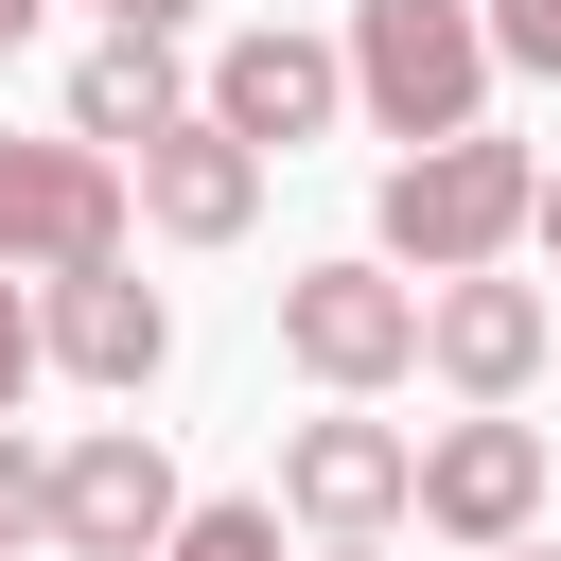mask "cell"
Listing matches in <instances>:
<instances>
[{"label": "cell", "mask_w": 561, "mask_h": 561, "mask_svg": "<svg viewBox=\"0 0 561 561\" xmlns=\"http://www.w3.org/2000/svg\"><path fill=\"white\" fill-rule=\"evenodd\" d=\"M526 193H543L526 140H491V123H473V140H421V158H386L368 263H386V280H403V263H421V280H491V263L526 245Z\"/></svg>", "instance_id": "obj_1"}, {"label": "cell", "mask_w": 561, "mask_h": 561, "mask_svg": "<svg viewBox=\"0 0 561 561\" xmlns=\"http://www.w3.org/2000/svg\"><path fill=\"white\" fill-rule=\"evenodd\" d=\"M333 70H351V105H368L403 158L491 123V35H473V0H351Z\"/></svg>", "instance_id": "obj_2"}, {"label": "cell", "mask_w": 561, "mask_h": 561, "mask_svg": "<svg viewBox=\"0 0 561 561\" xmlns=\"http://www.w3.org/2000/svg\"><path fill=\"white\" fill-rule=\"evenodd\" d=\"M403 526H438V543H473V561L543 543V421H438L421 473H403Z\"/></svg>", "instance_id": "obj_3"}, {"label": "cell", "mask_w": 561, "mask_h": 561, "mask_svg": "<svg viewBox=\"0 0 561 561\" xmlns=\"http://www.w3.org/2000/svg\"><path fill=\"white\" fill-rule=\"evenodd\" d=\"M70 263H123V158L53 123V140H0V280H70Z\"/></svg>", "instance_id": "obj_4"}, {"label": "cell", "mask_w": 561, "mask_h": 561, "mask_svg": "<svg viewBox=\"0 0 561 561\" xmlns=\"http://www.w3.org/2000/svg\"><path fill=\"white\" fill-rule=\"evenodd\" d=\"M280 351H298L333 403H368V386L421 368V280H386V263H298V280H280Z\"/></svg>", "instance_id": "obj_5"}, {"label": "cell", "mask_w": 561, "mask_h": 561, "mask_svg": "<svg viewBox=\"0 0 561 561\" xmlns=\"http://www.w3.org/2000/svg\"><path fill=\"white\" fill-rule=\"evenodd\" d=\"M35 368H70V386L140 403V386L175 368V298H158L140 263H70V280H35Z\"/></svg>", "instance_id": "obj_6"}, {"label": "cell", "mask_w": 561, "mask_h": 561, "mask_svg": "<svg viewBox=\"0 0 561 561\" xmlns=\"http://www.w3.org/2000/svg\"><path fill=\"white\" fill-rule=\"evenodd\" d=\"M543 351H561V316H543V280H421V368L473 403V421H508L526 386H543Z\"/></svg>", "instance_id": "obj_7"}, {"label": "cell", "mask_w": 561, "mask_h": 561, "mask_svg": "<svg viewBox=\"0 0 561 561\" xmlns=\"http://www.w3.org/2000/svg\"><path fill=\"white\" fill-rule=\"evenodd\" d=\"M175 456H158V421H88L70 456H53V543L70 561H158L175 543Z\"/></svg>", "instance_id": "obj_8"}, {"label": "cell", "mask_w": 561, "mask_h": 561, "mask_svg": "<svg viewBox=\"0 0 561 561\" xmlns=\"http://www.w3.org/2000/svg\"><path fill=\"white\" fill-rule=\"evenodd\" d=\"M123 228H158V245H245V228H263V158H245L210 105H175V123L123 158Z\"/></svg>", "instance_id": "obj_9"}, {"label": "cell", "mask_w": 561, "mask_h": 561, "mask_svg": "<svg viewBox=\"0 0 561 561\" xmlns=\"http://www.w3.org/2000/svg\"><path fill=\"white\" fill-rule=\"evenodd\" d=\"M333 105H351V70H333V35H298V18H245V35L210 53V123H228L245 158L333 140Z\"/></svg>", "instance_id": "obj_10"}, {"label": "cell", "mask_w": 561, "mask_h": 561, "mask_svg": "<svg viewBox=\"0 0 561 561\" xmlns=\"http://www.w3.org/2000/svg\"><path fill=\"white\" fill-rule=\"evenodd\" d=\"M403 473H421V438L368 421V403H333V421L280 438V508H298L316 543H386V526H403Z\"/></svg>", "instance_id": "obj_11"}, {"label": "cell", "mask_w": 561, "mask_h": 561, "mask_svg": "<svg viewBox=\"0 0 561 561\" xmlns=\"http://www.w3.org/2000/svg\"><path fill=\"white\" fill-rule=\"evenodd\" d=\"M175 105H193V88H175L158 35H88V70H70V140H88V158H140Z\"/></svg>", "instance_id": "obj_12"}, {"label": "cell", "mask_w": 561, "mask_h": 561, "mask_svg": "<svg viewBox=\"0 0 561 561\" xmlns=\"http://www.w3.org/2000/svg\"><path fill=\"white\" fill-rule=\"evenodd\" d=\"M158 561H280V508H245V491H228V508H175Z\"/></svg>", "instance_id": "obj_13"}, {"label": "cell", "mask_w": 561, "mask_h": 561, "mask_svg": "<svg viewBox=\"0 0 561 561\" xmlns=\"http://www.w3.org/2000/svg\"><path fill=\"white\" fill-rule=\"evenodd\" d=\"M18 543H53V456L0 421V561H18Z\"/></svg>", "instance_id": "obj_14"}, {"label": "cell", "mask_w": 561, "mask_h": 561, "mask_svg": "<svg viewBox=\"0 0 561 561\" xmlns=\"http://www.w3.org/2000/svg\"><path fill=\"white\" fill-rule=\"evenodd\" d=\"M473 35H491V70H543L561 88V0H473Z\"/></svg>", "instance_id": "obj_15"}, {"label": "cell", "mask_w": 561, "mask_h": 561, "mask_svg": "<svg viewBox=\"0 0 561 561\" xmlns=\"http://www.w3.org/2000/svg\"><path fill=\"white\" fill-rule=\"evenodd\" d=\"M18 386H35V298L0 280V421H18Z\"/></svg>", "instance_id": "obj_16"}, {"label": "cell", "mask_w": 561, "mask_h": 561, "mask_svg": "<svg viewBox=\"0 0 561 561\" xmlns=\"http://www.w3.org/2000/svg\"><path fill=\"white\" fill-rule=\"evenodd\" d=\"M105 35H158V53H175V35H193V0H105Z\"/></svg>", "instance_id": "obj_17"}, {"label": "cell", "mask_w": 561, "mask_h": 561, "mask_svg": "<svg viewBox=\"0 0 561 561\" xmlns=\"http://www.w3.org/2000/svg\"><path fill=\"white\" fill-rule=\"evenodd\" d=\"M526 245H543V263H561V175H543V193H526Z\"/></svg>", "instance_id": "obj_18"}, {"label": "cell", "mask_w": 561, "mask_h": 561, "mask_svg": "<svg viewBox=\"0 0 561 561\" xmlns=\"http://www.w3.org/2000/svg\"><path fill=\"white\" fill-rule=\"evenodd\" d=\"M35 18H53V0H0V53H18V35H35Z\"/></svg>", "instance_id": "obj_19"}, {"label": "cell", "mask_w": 561, "mask_h": 561, "mask_svg": "<svg viewBox=\"0 0 561 561\" xmlns=\"http://www.w3.org/2000/svg\"><path fill=\"white\" fill-rule=\"evenodd\" d=\"M316 561H386V543H316Z\"/></svg>", "instance_id": "obj_20"}, {"label": "cell", "mask_w": 561, "mask_h": 561, "mask_svg": "<svg viewBox=\"0 0 561 561\" xmlns=\"http://www.w3.org/2000/svg\"><path fill=\"white\" fill-rule=\"evenodd\" d=\"M508 561H561V543H508Z\"/></svg>", "instance_id": "obj_21"}]
</instances>
